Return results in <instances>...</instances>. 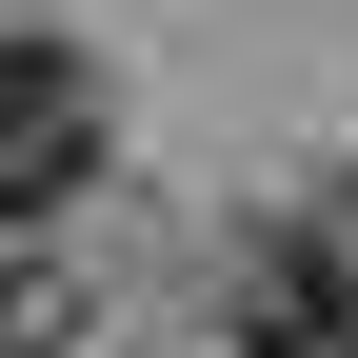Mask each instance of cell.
<instances>
[{
	"label": "cell",
	"instance_id": "obj_1",
	"mask_svg": "<svg viewBox=\"0 0 358 358\" xmlns=\"http://www.w3.org/2000/svg\"><path fill=\"white\" fill-rule=\"evenodd\" d=\"M80 179H100V60L0 20V219H60Z\"/></svg>",
	"mask_w": 358,
	"mask_h": 358
}]
</instances>
